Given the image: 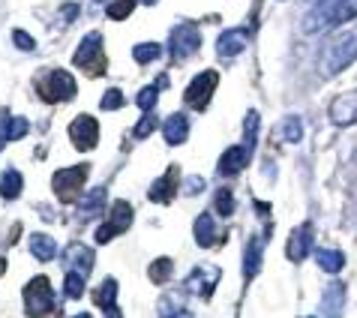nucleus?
I'll return each mask as SVG.
<instances>
[{"label":"nucleus","instance_id":"nucleus-32","mask_svg":"<svg viewBox=\"0 0 357 318\" xmlns=\"http://www.w3.org/2000/svg\"><path fill=\"white\" fill-rule=\"evenodd\" d=\"M172 271H174V262H172V258H156V262L151 264V280L162 285V282L172 280Z\"/></svg>","mask_w":357,"mask_h":318},{"label":"nucleus","instance_id":"nucleus-42","mask_svg":"<svg viewBox=\"0 0 357 318\" xmlns=\"http://www.w3.org/2000/svg\"><path fill=\"white\" fill-rule=\"evenodd\" d=\"M96 3H105V0H96Z\"/></svg>","mask_w":357,"mask_h":318},{"label":"nucleus","instance_id":"nucleus-36","mask_svg":"<svg viewBox=\"0 0 357 318\" xmlns=\"http://www.w3.org/2000/svg\"><path fill=\"white\" fill-rule=\"evenodd\" d=\"M153 129H156V117H153L151 112H144V117H142V121H138V123H135V129H132V135H135V138H147V135H151V132H153Z\"/></svg>","mask_w":357,"mask_h":318},{"label":"nucleus","instance_id":"nucleus-19","mask_svg":"<svg viewBox=\"0 0 357 318\" xmlns=\"http://www.w3.org/2000/svg\"><path fill=\"white\" fill-rule=\"evenodd\" d=\"M261 237H252L250 243H246V255H243V276L246 280H252V276H259L261 271Z\"/></svg>","mask_w":357,"mask_h":318},{"label":"nucleus","instance_id":"nucleus-15","mask_svg":"<svg viewBox=\"0 0 357 318\" xmlns=\"http://www.w3.org/2000/svg\"><path fill=\"white\" fill-rule=\"evenodd\" d=\"M331 121L336 126H351V123H357V91L354 93H342V96L333 99Z\"/></svg>","mask_w":357,"mask_h":318},{"label":"nucleus","instance_id":"nucleus-10","mask_svg":"<svg viewBox=\"0 0 357 318\" xmlns=\"http://www.w3.org/2000/svg\"><path fill=\"white\" fill-rule=\"evenodd\" d=\"M177 174H181V168L172 165L162 177H156L153 186H151V192H147V195H151V202H156V204H172L174 202L177 190H181V181H177Z\"/></svg>","mask_w":357,"mask_h":318},{"label":"nucleus","instance_id":"nucleus-4","mask_svg":"<svg viewBox=\"0 0 357 318\" xmlns=\"http://www.w3.org/2000/svg\"><path fill=\"white\" fill-rule=\"evenodd\" d=\"M73 63L78 69H84V73H102L105 69V54H102V33L99 31H91V33H84V39L78 43L75 48V54H73Z\"/></svg>","mask_w":357,"mask_h":318},{"label":"nucleus","instance_id":"nucleus-25","mask_svg":"<svg viewBox=\"0 0 357 318\" xmlns=\"http://www.w3.org/2000/svg\"><path fill=\"white\" fill-rule=\"evenodd\" d=\"M22 174L15 172V168H9V172H3V177H0V198H6V202H13V198L22 195Z\"/></svg>","mask_w":357,"mask_h":318},{"label":"nucleus","instance_id":"nucleus-33","mask_svg":"<svg viewBox=\"0 0 357 318\" xmlns=\"http://www.w3.org/2000/svg\"><path fill=\"white\" fill-rule=\"evenodd\" d=\"M213 204H216V213L220 216H231L234 213V195H231V190H216V195H213Z\"/></svg>","mask_w":357,"mask_h":318},{"label":"nucleus","instance_id":"nucleus-28","mask_svg":"<svg viewBox=\"0 0 357 318\" xmlns=\"http://www.w3.org/2000/svg\"><path fill=\"white\" fill-rule=\"evenodd\" d=\"M259 123H261V117H259L255 108H252V112H246V121H243V144L250 147V151L259 144Z\"/></svg>","mask_w":357,"mask_h":318},{"label":"nucleus","instance_id":"nucleus-38","mask_svg":"<svg viewBox=\"0 0 357 318\" xmlns=\"http://www.w3.org/2000/svg\"><path fill=\"white\" fill-rule=\"evenodd\" d=\"M13 45L22 48V52H33V48H36V39L27 36L24 31H13Z\"/></svg>","mask_w":357,"mask_h":318},{"label":"nucleus","instance_id":"nucleus-26","mask_svg":"<svg viewBox=\"0 0 357 318\" xmlns=\"http://www.w3.org/2000/svg\"><path fill=\"white\" fill-rule=\"evenodd\" d=\"M84 282H87V273L78 271V267H66V280H63V294L66 297H82L84 294Z\"/></svg>","mask_w":357,"mask_h":318},{"label":"nucleus","instance_id":"nucleus-24","mask_svg":"<svg viewBox=\"0 0 357 318\" xmlns=\"http://www.w3.org/2000/svg\"><path fill=\"white\" fill-rule=\"evenodd\" d=\"M315 262L324 273H340L345 267V255L340 250H333V246H327V250H315Z\"/></svg>","mask_w":357,"mask_h":318},{"label":"nucleus","instance_id":"nucleus-31","mask_svg":"<svg viewBox=\"0 0 357 318\" xmlns=\"http://www.w3.org/2000/svg\"><path fill=\"white\" fill-rule=\"evenodd\" d=\"M156 312L160 315H186V306L181 301V294H165L160 306H156Z\"/></svg>","mask_w":357,"mask_h":318},{"label":"nucleus","instance_id":"nucleus-22","mask_svg":"<svg viewBox=\"0 0 357 318\" xmlns=\"http://www.w3.org/2000/svg\"><path fill=\"white\" fill-rule=\"evenodd\" d=\"M66 267H78V271L91 273V267H93V250H87V246H82V243H73L66 250Z\"/></svg>","mask_w":357,"mask_h":318},{"label":"nucleus","instance_id":"nucleus-27","mask_svg":"<svg viewBox=\"0 0 357 318\" xmlns=\"http://www.w3.org/2000/svg\"><path fill=\"white\" fill-rule=\"evenodd\" d=\"M132 57L138 63H153V61H160L162 57V45L160 43H138L135 48H132Z\"/></svg>","mask_w":357,"mask_h":318},{"label":"nucleus","instance_id":"nucleus-21","mask_svg":"<svg viewBox=\"0 0 357 318\" xmlns=\"http://www.w3.org/2000/svg\"><path fill=\"white\" fill-rule=\"evenodd\" d=\"M276 135H280V142H285V144H301L303 142V121L297 114H289L280 123V129H276Z\"/></svg>","mask_w":357,"mask_h":318},{"label":"nucleus","instance_id":"nucleus-5","mask_svg":"<svg viewBox=\"0 0 357 318\" xmlns=\"http://www.w3.org/2000/svg\"><path fill=\"white\" fill-rule=\"evenodd\" d=\"M75 78L66 73V69H52L43 82L36 84V93L45 99V103H69L75 96Z\"/></svg>","mask_w":357,"mask_h":318},{"label":"nucleus","instance_id":"nucleus-3","mask_svg":"<svg viewBox=\"0 0 357 318\" xmlns=\"http://www.w3.org/2000/svg\"><path fill=\"white\" fill-rule=\"evenodd\" d=\"M24 310L27 315H48V312H57V294L48 276H36L24 285Z\"/></svg>","mask_w":357,"mask_h":318},{"label":"nucleus","instance_id":"nucleus-20","mask_svg":"<svg viewBox=\"0 0 357 318\" xmlns=\"http://www.w3.org/2000/svg\"><path fill=\"white\" fill-rule=\"evenodd\" d=\"M31 252L36 262H54L57 258V243L48 234H31Z\"/></svg>","mask_w":357,"mask_h":318},{"label":"nucleus","instance_id":"nucleus-35","mask_svg":"<svg viewBox=\"0 0 357 318\" xmlns=\"http://www.w3.org/2000/svg\"><path fill=\"white\" fill-rule=\"evenodd\" d=\"M27 123L24 117H6V142H18V138L27 135Z\"/></svg>","mask_w":357,"mask_h":318},{"label":"nucleus","instance_id":"nucleus-6","mask_svg":"<svg viewBox=\"0 0 357 318\" xmlns=\"http://www.w3.org/2000/svg\"><path fill=\"white\" fill-rule=\"evenodd\" d=\"M216 82H220V75L213 73V69H204V73H198L190 87H186V93H183V103L195 108V112H204L207 103H211V96L216 91Z\"/></svg>","mask_w":357,"mask_h":318},{"label":"nucleus","instance_id":"nucleus-37","mask_svg":"<svg viewBox=\"0 0 357 318\" xmlns=\"http://www.w3.org/2000/svg\"><path fill=\"white\" fill-rule=\"evenodd\" d=\"M102 108L105 112H117V108H123V93L117 91V87H108L105 96H102Z\"/></svg>","mask_w":357,"mask_h":318},{"label":"nucleus","instance_id":"nucleus-23","mask_svg":"<svg viewBox=\"0 0 357 318\" xmlns=\"http://www.w3.org/2000/svg\"><path fill=\"white\" fill-rule=\"evenodd\" d=\"M105 195H108L105 186H96V190H91V192H87V195L82 198V207H78V213H82L84 220H91V216H96V213L105 207Z\"/></svg>","mask_w":357,"mask_h":318},{"label":"nucleus","instance_id":"nucleus-8","mask_svg":"<svg viewBox=\"0 0 357 318\" xmlns=\"http://www.w3.org/2000/svg\"><path fill=\"white\" fill-rule=\"evenodd\" d=\"M198 45H202V33H198L192 24L174 27L172 39H168V52H172L174 61H190V57L198 52Z\"/></svg>","mask_w":357,"mask_h":318},{"label":"nucleus","instance_id":"nucleus-17","mask_svg":"<svg viewBox=\"0 0 357 318\" xmlns=\"http://www.w3.org/2000/svg\"><path fill=\"white\" fill-rule=\"evenodd\" d=\"M162 138H165L168 144H183L186 138H190V117L181 114V112H174L172 117H165Z\"/></svg>","mask_w":357,"mask_h":318},{"label":"nucleus","instance_id":"nucleus-29","mask_svg":"<svg viewBox=\"0 0 357 318\" xmlns=\"http://www.w3.org/2000/svg\"><path fill=\"white\" fill-rule=\"evenodd\" d=\"M342 294H345V288L340 282H333L331 288L324 292V303H321V312L324 315H333V312H340V306H342Z\"/></svg>","mask_w":357,"mask_h":318},{"label":"nucleus","instance_id":"nucleus-11","mask_svg":"<svg viewBox=\"0 0 357 318\" xmlns=\"http://www.w3.org/2000/svg\"><path fill=\"white\" fill-rule=\"evenodd\" d=\"M246 45H250V33H246L243 27H231V31L220 33V39H216V54H220L222 61H231Z\"/></svg>","mask_w":357,"mask_h":318},{"label":"nucleus","instance_id":"nucleus-9","mask_svg":"<svg viewBox=\"0 0 357 318\" xmlns=\"http://www.w3.org/2000/svg\"><path fill=\"white\" fill-rule=\"evenodd\" d=\"M69 142H73L78 151H93L99 144V123L91 114H78L73 123H69Z\"/></svg>","mask_w":357,"mask_h":318},{"label":"nucleus","instance_id":"nucleus-40","mask_svg":"<svg viewBox=\"0 0 357 318\" xmlns=\"http://www.w3.org/2000/svg\"><path fill=\"white\" fill-rule=\"evenodd\" d=\"M63 9V22H73V18L78 15V6L75 3H66V6H61Z\"/></svg>","mask_w":357,"mask_h":318},{"label":"nucleus","instance_id":"nucleus-41","mask_svg":"<svg viewBox=\"0 0 357 318\" xmlns=\"http://www.w3.org/2000/svg\"><path fill=\"white\" fill-rule=\"evenodd\" d=\"M144 3H147V6H151V3H156V0H144Z\"/></svg>","mask_w":357,"mask_h":318},{"label":"nucleus","instance_id":"nucleus-1","mask_svg":"<svg viewBox=\"0 0 357 318\" xmlns=\"http://www.w3.org/2000/svg\"><path fill=\"white\" fill-rule=\"evenodd\" d=\"M354 61H357V27H351L349 33L336 36L331 43V48H327L324 57H321V73L324 75H336Z\"/></svg>","mask_w":357,"mask_h":318},{"label":"nucleus","instance_id":"nucleus-12","mask_svg":"<svg viewBox=\"0 0 357 318\" xmlns=\"http://www.w3.org/2000/svg\"><path fill=\"white\" fill-rule=\"evenodd\" d=\"M216 282H220V267L207 264V267H195L192 276H190V288H195L198 297H204V301H211L213 292H216Z\"/></svg>","mask_w":357,"mask_h":318},{"label":"nucleus","instance_id":"nucleus-14","mask_svg":"<svg viewBox=\"0 0 357 318\" xmlns=\"http://www.w3.org/2000/svg\"><path fill=\"white\" fill-rule=\"evenodd\" d=\"M285 250H289L291 262H303V258L312 252V225L310 222L297 225L291 232V237H289V243H285Z\"/></svg>","mask_w":357,"mask_h":318},{"label":"nucleus","instance_id":"nucleus-2","mask_svg":"<svg viewBox=\"0 0 357 318\" xmlns=\"http://www.w3.org/2000/svg\"><path fill=\"white\" fill-rule=\"evenodd\" d=\"M87 174H91V165L87 162L61 168V172H54V177H52V190L57 192V198H61L63 204H73V202H78V195L84 190Z\"/></svg>","mask_w":357,"mask_h":318},{"label":"nucleus","instance_id":"nucleus-34","mask_svg":"<svg viewBox=\"0 0 357 318\" xmlns=\"http://www.w3.org/2000/svg\"><path fill=\"white\" fill-rule=\"evenodd\" d=\"M156 99H160V87H142L135 96V105L142 108V112H153V105H156Z\"/></svg>","mask_w":357,"mask_h":318},{"label":"nucleus","instance_id":"nucleus-30","mask_svg":"<svg viewBox=\"0 0 357 318\" xmlns=\"http://www.w3.org/2000/svg\"><path fill=\"white\" fill-rule=\"evenodd\" d=\"M135 9V0H108V18H114V22H123V18H130Z\"/></svg>","mask_w":357,"mask_h":318},{"label":"nucleus","instance_id":"nucleus-7","mask_svg":"<svg viewBox=\"0 0 357 318\" xmlns=\"http://www.w3.org/2000/svg\"><path fill=\"white\" fill-rule=\"evenodd\" d=\"M132 220H135L132 204H130V202H114V204H112V213H108V220H105V225L96 232V243L114 241L117 234H123L126 228L132 225Z\"/></svg>","mask_w":357,"mask_h":318},{"label":"nucleus","instance_id":"nucleus-13","mask_svg":"<svg viewBox=\"0 0 357 318\" xmlns=\"http://www.w3.org/2000/svg\"><path fill=\"white\" fill-rule=\"evenodd\" d=\"M250 156L252 151L246 144H234V147H228V151L222 153L220 159V174L222 177H234V174H241L246 165H250Z\"/></svg>","mask_w":357,"mask_h":318},{"label":"nucleus","instance_id":"nucleus-39","mask_svg":"<svg viewBox=\"0 0 357 318\" xmlns=\"http://www.w3.org/2000/svg\"><path fill=\"white\" fill-rule=\"evenodd\" d=\"M202 190H204V177H190L186 186H183L186 195H195V192H202Z\"/></svg>","mask_w":357,"mask_h":318},{"label":"nucleus","instance_id":"nucleus-18","mask_svg":"<svg viewBox=\"0 0 357 318\" xmlns=\"http://www.w3.org/2000/svg\"><path fill=\"white\" fill-rule=\"evenodd\" d=\"M93 301H96V306L102 312H108V315H121V310H117V280L114 276H108V280H102V285L96 288V294H93Z\"/></svg>","mask_w":357,"mask_h":318},{"label":"nucleus","instance_id":"nucleus-16","mask_svg":"<svg viewBox=\"0 0 357 318\" xmlns=\"http://www.w3.org/2000/svg\"><path fill=\"white\" fill-rule=\"evenodd\" d=\"M192 234H195V243L204 246V250H211L213 243L222 241V228L213 222L211 213H202V216H198L195 225H192Z\"/></svg>","mask_w":357,"mask_h":318}]
</instances>
